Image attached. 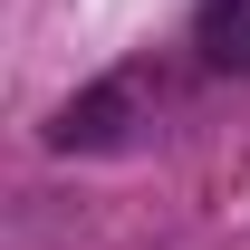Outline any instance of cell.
Returning a JSON list of instances; mask_svg holds the SVG:
<instances>
[{
    "instance_id": "obj_2",
    "label": "cell",
    "mask_w": 250,
    "mask_h": 250,
    "mask_svg": "<svg viewBox=\"0 0 250 250\" xmlns=\"http://www.w3.org/2000/svg\"><path fill=\"white\" fill-rule=\"evenodd\" d=\"M221 58H241V67H250V29H241V39H231V48H221Z\"/></svg>"
},
{
    "instance_id": "obj_1",
    "label": "cell",
    "mask_w": 250,
    "mask_h": 250,
    "mask_svg": "<svg viewBox=\"0 0 250 250\" xmlns=\"http://www.w3.org/2000/svg\"><path fill=\"white\" fill-rule=\"evenodd\" d=\"M125 125H135V77H96V87H77L48 116V145L58 154H96V145H116Z\"/></svg>"
}]
</instances>
